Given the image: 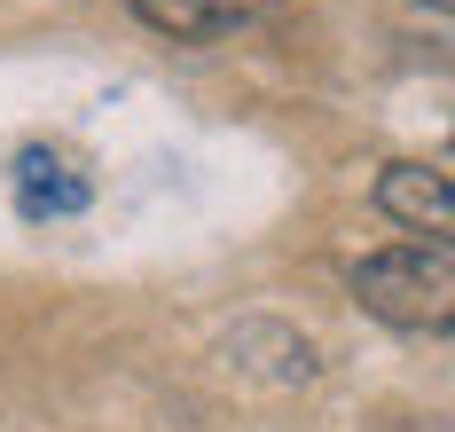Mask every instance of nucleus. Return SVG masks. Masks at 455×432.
<instances>
[{"label":"nucleus","mask_w":455,"mask_h":432,"mask_svg":"<svg viewBox=\"0 0 455 432\" xmlns=\"http://www.w3.org/2000/svg\"><path fill=\"white\" fill-rule=\"evenodd\" d=\"M87 196H94V181L79 173L71 149L32 142L24 157H16V204H24L32 220H71V212H87Z\"/></svg>","instance_id":"2"},{"label":"nucleus","mask_w":455,"mask_h":432,"mask_svg":"<svg viewBox=\"0 0 455 432\" xmlns=\"http://www.w3.org/2000/svg\"><path fill=\"white\" fill-rule=\"evenodd\" d=\"M432 8H448V0H432Z\"/></svg>","instance_id":"5"},{"label":"nucleus","mask_w":455,"mask_h":432,"mask_svg":"<svg viewBox=\"0 0 455 432\" xmlns=\"http://www.w3.org/2000/svg\"><path fill=\"white\" fill-rule=\"evenodd\" d=\"M354 299H362L377 323L448 331V315H455V252L448 244H393V252H369L362 268H354Z\"/></svg>","instance_id":"1"},{"label":"nucleus","mask_w":455,"mask_h":432,"mask_svg":"<svg viewBox=\"0 0 455 432\" xmlns=\"http://www.w3.org/2000/svg\"><path fill=\"white\" fill-rule=\"evenodd\" d=\"M377 204H385V220H401L416 236H448V220H455V196H448L440 165H385L377 173Z\"/></svg>","instance_id":"3"},{"label":"nucleus","mask_w":455,"mask_h":432,"mask_svg":"<svg viewBox=\"0 0 455 432\" xmlns=\"http://www.w3.org/2000/svg\"><path fill=\"white\" fill-rule=\"evenodd\" d=\"M149 32H165V40H220V32H235V0H126Z\"/></svg>","instance_id":"4"}]
</instances>
